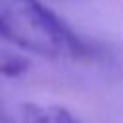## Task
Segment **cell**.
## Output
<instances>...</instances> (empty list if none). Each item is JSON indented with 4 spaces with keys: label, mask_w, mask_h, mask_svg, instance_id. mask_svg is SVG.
<instances>
[{
    "label": "cell",
    "mask_w": 123,
    "mask_h": 123,
    "mask_svg": "<svg viewBox=\"0 0 123 123\" xmlns=\"http://www.w3.org/2000/svg\"><path fill=\"white\" fill-rule=\"evenodd\" d=\"M0 38L50 60H83L92 54L88 42L40 0H0Z\"/></svg>",
    "instance_id": "1"
},
{
    "label": "cell",
    "mask_w": 123,
    "mask_h": 123,
    "mask_svg": "<svg viewBox=\"0 0 123 123\" xmlns=\"http://www.w3.org/2000/svg\"><path fill=\"white\" fill-rule=\"evenodd\" d=\"M19 123H81L71 111L54 104H25Z\"/></svg>",
    "instance_id": "2"
},
{
    "label": "cell",
    "mask_w": 123,
    "mask_h": 123,
    "mask_svg": "<svg viewBox=\"0 0 123 123\" xmlns=\"http://www.w3.org/2000/svg\"><path fill=\"white\" fill-rule=\"evenodd\" d=\"M25 69H27V62L21 60V58H13V56H10V58H6V60L0 62V73L10 75V77L19 75V73H23Z\"/></svg>",
    "instance_id": "3"
}]
</instances>
